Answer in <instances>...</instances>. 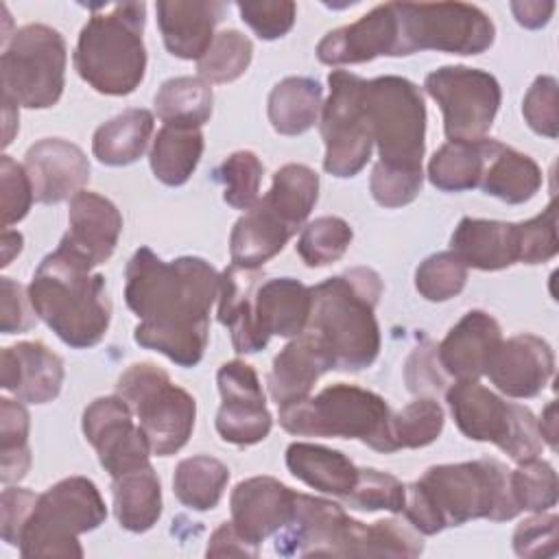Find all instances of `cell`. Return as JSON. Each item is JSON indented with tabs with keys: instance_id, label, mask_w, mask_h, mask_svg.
Here are the masks:
<instances>
[{
	"instance_id": "4",
	"label": "cell",
	"mask_w": 559,
	"mask_h": 559,
	"mask_svg": "<svg viewBox=\"0 0 559 559\" xmlns=\"http://www.w3.org/2000/svg\"><path fill=\"white\" fill-rule=\"evenodd\" d=\"M90 271L83 260L57 247L39 262L26 288L35 314L76 349L100 343L111 319L105 277Z\"/></svg>"
},
{
	"instance_id": "41",
	"label": "cell",
	"mask_w": 559,
	"mask_h": 559,
	"mask_svg": "<svg viewBox=\"0 0 559 559\" xmlns=\"http://www.w3.org/2000/svg\"><path fill=\"white\" fill-rule=\"evenodd\" d=\"M253 57V44L240 31H221L205 55L197 61L199 79L207 83L236 81L249 68Z\"/></svg>"
},
{
	"instance_id": "13",
	"label": "cell",
	"mask_w": 559,
	"mask_h": 559,
	"mask_svg": "<svg viewBox=\"0 0 559 559\" xmlns=\"http://www.w3.org/2000/svg\"><path fill=\"white\" fill-rule=\"evenodd\" d=\"M275 550L284 557H378L373 524L349 518L341 504L297 493L290 522L277 531Z\"/></svg>"
},
{
	"instance_id": "45",
	"label": "cell",
	"mask_w": 559,
	"mask_h": 559,
	"mask_svg": "<svg viewBox=\"0 0 559 559\" xmlns=\"http://www.w3.org/2000/svg\"><path fill=\"white\" fill-rule=\"evenodd\" d=\"M349 509L358 511H391L402 513L406 504V485L393 474L380 469H358L354 489L343 498Z\"/></svg>"
},
{
	"instance_id": "44",
	"label": "cell",
	"mask_w": 559,
	"mask_h": 559,
	"mask_svg": "<svg viewBox=\"0 0 559 559\" xmlns=\"http://www.w3.org/2000/svg\"><path fill=\"white\" fill-rule=\"evenodd\" d=\"M509 483L520 511L542 513L557 504V472L537 456L518 463V467L509 472Z\"/></svg>"
},
{
	"instance_id": "26",
	"label": "cell",
	"mask_w": 559,
	"mask_h": 559,
	"mask_svg": "<svg viewBox=\"0 0 559 559\" xmlns=\"http://www.w3.org/2000/svg\"><path fill=\"white\" fill-rule=\"evenodd\" d=\"M155 11L168 52L199 61L214 41V26L223 20L227 4L214 0H159Z\"/></svg>"
},
{
	"instance_id": "54",
	"label": "cell",
	"mask_w": 559,
	"mask_h": 559,
	"mask_svg": "<svg viewBox=\"0 0 559 559\" xmlns=\"http://www.w3.org/2000/svg\"><path fill=\"white\" fill-rule=\"evenodd\" d=\"M0 295H2V317H0L2 334H15V332L31 330L35 325L37 314L31 304L28 290H24V286L13 282L11 277H2Z\"/></svg>"
},
{
	"instance_id": "30",
	"label": "cell",
	"mask_w": 559,
	"mask_h": 559,
	"mask_svg": "<svg viewBox=\"0 0 559 559\" xmlns=\"http://www.w3.org/2000/svg\"><path fill=\"white\" fill-rule=\"evenodd\" d=\"M312 293L295 277H273L260 282L255 290V325L269 343L271 336H299L310 319Z\"/></svg>"
},
{
	"instance_id": "22",
	"label": "cell",
	"mask_w": 559,
	"mask_h": 559,
	"mask_svg": "<svg viewBox=\"0 0 559 559\" xmlns=\"http://www.w3.org/2000/svg\"><path fill=\"white\" fill-rule=\"evenodd\" d=\"M295 496L297 491L271 476L247 478L231 491V522L245 539L260 546L290 522Z\"/></svg>"
},
{
	"instance_id": "3",
	"label": "cell",
	"mask_w": 559,
	"mask_h": 559,
	"mask_svg": "<svg viewBox=\"0 0 559 559\" xmlns=\"http://www.w3.org/2000/svg\"><path fill=\"white\" fill-rule=\"evenodd\" d=\"M312 308L306 330L319 336L334 369L360 371L380 352V328L373 308L382 295L380 275L356 266L310 288Z\"/></svg>"
},
{
	"instance_id": "49",
	"label": "cell",
	"mask_w": 559,
	"mask_h": 559,
	"mask_svg": "<svg viewBox=\"0 0 559 559\" xmlns=\"http://www.w3.org/2000/svg\"><path fill=\"white\" fill-rule=\"evenodd\" d=\"M424 173L421 170H404L376 164L371 173V194L382 207H402L415 201L421 190Z\"/></svg>"
},
{
	"instance_id": "61",
	"label": "cell",
	"mask_w": 559,
	"mask_h": 559,
	"mask_svg": "<svg viewBox=\"0 0 559 559\" xmlns=\"http://www.w3.org/2000/svg\"><path fill=\"white\" fill-rule=\"evenodd\" d=\"M2 105H4V140H2V144L9 146L11 138H13V129L17 127V105L7 96H2Z\"/></svg>"
},
{
	"instance_id": "10",
	"label": "cell",
	"mask_w": 559,
	"mask_h": 559,
	"mask_svg": "<svg viewBox=\"0 0 559 559\" xmlns=\"http://www.w3.org/2000/svg\"><path fill=\"white\" fill-rule=\"evenodd\" d=\"M445 400L459 430L474 441H489L515 463L542 454L544 441L535 415L513 402H504L478 380H456Z\"/></svg>"
},
{
	"instance_id": "8",
	"label": "cell",
	"mask_w": 559,
	"mask_h": 559,
	"mask_svg": "<svg viewBox=\"0 0 559 559\" xmlns=\"http://www.w3.org/2000/svg\"><path fill=\"white\" fill-rule=\"evenodd\" d=\"M116 395L138 417L153 454L170 456L188 443L194 428L197 402L186 389L173 384L162 367L153 362L131 365L118 378Z\"/></svg>"
},
{
	"instance_id": "48",
	"label": "cell",
	"mask_w": 559,
	"mask_h": 559,
	"mask_svg": "<svg viewBox=\"0 0 559 559\" xmlns=\"http://www.w3.org/2000/svg\"><path fill=\"white\" fill-rule=\"evenodd\" d=\"M520 238V260L524 264L548 262L559 251L557 240V205L550 201L542 214L531 221L518 223Z\"/></svg>"
},
{
	"instance_id": "21",
	"label": "cell",
	"mask_w": 559,
	"mask_h": 559,
	"mask_svg": "<svg viewBox=\"0 0 559 559\" xmlns=\"http://www.w3.org/2000/svg\"><path fill=\"white\" fill-rule=\"evenodd\" d=\"M68 221L70 229L59 242L61 249L92 269L111 258L122 231V216L109 199L81 190L70 199Z\"/></svg>"
},
{
	"instance_id": "28",
	"label": "cell",
	"mask_w": 559,
	"mask_h": 559,
	"mask_svg": "<svg viewBox=\"0 0 559 559\" xmlns=\"http://www.w3.org/2000/svg\"><path fill=\"white\" fill-rule=\"evenodd\" d=\"M262 282L260 269L229 264L218 282V321L229 330L238 354H255L266 347L255 325V290Z\"/></svg>"
},
{
	"instance_id": "15",
	"label": "cell",
	"mask_w": 559,
	"mask_h": 559,
	"mask_svg": "<svg viewBox=\"0 0 559 559\" xmlns=\"http://www.w3.org/2000/svg\"><path fill=\"white\" fill-rule=\"evenodd\" d=\"M424 87L443 111L448 140H480L491 129L502 98L493 74L467 66H443L426 76Z\"/></svg>"
},
{
	"instance_id": "16",
	"label": "cell",
	"mask_w": 559,
	"mask_h": 559,
	"mask_svg": "<svg viewBox=\"0 0 559 559\" xmlns=\"http://www.w3.org/2000/svg\"><path fill=\"white\" fill-rule=\"evenodd\" d=\"M306 218V210L295 199L271 188L236 221L229 236L231 264L260 269L284 249Z\"/></svg>"
},
{
	"instance_id": "55",
	"label": "cell",
	"mask_w": 559,
	"mask_h": 559,
	"mask_svg": "<svg viewBox=\"0 0 559 559\" xmlns=\"http://www.w3.org/2000/svg\"><path fill=\"white\" fill-rule=\"evenodd\" d=\"M37 500V493L20 487H7L0 498V513H2V526L0 535L9 546H17L22 526L33 511V504Z\"/></svg>"
},
{
	"instance_id": "23",
	"label": "cell",
	"mask_w": 559,
	"mask_h": 559,
	"mask_svg": "<svg viewBox=\"0 0 559 559\" xmlns=\"http://www.w3.org/2000/svg\"><path fill=\"white\" fill-rule=\"evenodd\" d=\"M24 168L33 183L35 201L46 205L72 199L90 181V162L85 153L61 138L35 142L26 151Z\"/></svg>"
},
{
	"instance_id": "38",
	"label": "cell",
	"mask_w": 559,
	"mask_h": 559,
	"mask_svg": "<svg viewBox=\"0 0 559 559\" xmlns=\"http://www.w3.org/2000/svg\"><path fill=\"white\" fill-rule=\"evenodd\" d=\"M155 111L164 124L201 129L212 116V87L199 76L168 79L155 94Z\"/></svg>"
},
{
	"instance_id": "5",
	"label": "cell",
	"mask_w": 559,
	"mask_h": 559,
	"mask_svg": "<svg viewBox=\"0 0 559 559\" xmlns=\"http://www.w3.org/2000/svg\"><path fill=\"white\" fill-rule=\"evenodd\" d=\"M144 20V2H118L107 13H94L81 28L74 50L79 76L100 94H131L146 70Z\"/></svg>"
},
{
	"instance_id": "40",
	"label": "cell",
	"mask_w": 559,
	"mask_h": 559,
	"mask_svg": "<svg viewBox=\"0 0 559 559\" xmlns=\"http://www.w3.org/2000/svg\"><path fill=\"white\" fill-rule=\"evenodd\" d=\"M28 413L20 402L0 400V478L4 485L22 480L31 467Z\"/></svg>"
},
{
	"instance_id": "7",
	"label": "cell",
	"mask_w": 559,
	"mask_h": 559,
	"mask_svg": "<svg viewBox=\"0 0 559 559\" xmlns=\"http://www.w3.org/2000/svg\"><path fill=\"white\" fill-rule=\"evenodd\" d=\"M107 518L98 487L85 476H70L37 496L17 548L22 557H83L79 535Z\"/></svg>"
},
{
	"instance_id": "34",
	"label": "cell",
	"mask_w": 559,
	"mask_h": 559,
	"mask_svg": "<svg viewBox=\"0 0 559 559\" xmlns=\"http://www.w3.org/2000/svg\"><path fill=\"white\" fill-rule=\"evenodd\" d=\"M153 135V114L148 109H127L100 124L92 140L94 157L107 166L138 162Z\"/></svg>"
},
{
	"instance_id": "17",
	"label": "cell",
	"mask_w": 559,
	"mask_h": 559,
	"mask_svg": "<svg viewBox=\"0 0 559 559\" xmlns=\"http://www.w3.org/2000/svg\"><path fill=\"white\" fill-rule=\"evenodd\" d=\"M83 435L111 478L151 465V443L133 424V411L118 397H98L83 413Z\"/></svg>"
},
{
	"instance_id": "25",
	"label": "cell",
	"mask_w": 559,
	"mask_h": 559,
	"mask_svg": "<svg viewBox=\"0 0 559 559\" xmlns=\"http://www.w3.org/2000/svg\"><path fill=\"white\" fill-rule=\"evenodd\" d=\"M500 343L498 321L489 312L469 310L437 347V360L456 380H478Z\"/></svg>"
},
{
	"instance_id": "53",
	"label": "cell",
	"mask_w": 559,
	"mask_h": 559,
	"mask_svg": "<svg viewBox=\"0 0 559 559\" xmlns=\"http://www.w3.org/2000/svg\"><path fill=\"white\" fill-rule=\"evenodd\" d=\"M557 515L544 511L524 520L513 533V548L520 557H555L557 555Z\"/></svg>"
},
{
	"instance_id": "59",
	"label": "cell",
	"mask_w": 559,
	"mask_h": 559,
	"mask_svg": "<svg viewBox=\"0 0 559 559\" xmlns=\"http://www.w3.org/2000/svg\"><path fill=\"white\" fill-rule=\"evenodd\" d=\"M537 430L542 435V441H546L552 450H557V402H550L537 421Z\"/></svg>"
},
{
	"instance_id": "37",
	"label": "cell",
	"mask_w": 559,
	"mask_h": 559,
	"mask_svg": "<svg viewBox=\"0 0 559 559\" xmlns=\"http://www.w3.org/2000/svg\"><path fill=\"white\" fill-rule=\"evenodd\" d=\"M203 155V133L197 127L164 124L151 146L153 175L166 186H181Z\"/></svg>"
},
{
	"instance_id": "9",
	"label": "cell",
	"mask_w": 559,
	"mask_h": 559,
	"mask_svg": "<svg viewBox=\"0 0 559 559\" xmlns=\"http://www.w3.org/2000/svg\"><path fill=\"white\" fill-rule=\"evenodd\" d=\"M365 109L378 146V164L421 170L426 105L419 87L402 76L371 79L365 87Z\"/></svg>"
},
{
	"instance_id": "52",
	"label": "cell",
	"mask_w": 559,
	"mask_h": 559,
	"mask_svg": "<svg viewBox=\"0 0 559 559\" xmlns=\"http://www.w3.org/2000/svg\"><path fill=\"white\" fill-rule=\"evenodd\" d=\"M240 20L251 26V31L260 39H277L284 37L293 24L297 7L286 0H269V2H238Z\"/></svg>"
},
{
	"instance_id": "57",
	"label": "cell",
	"mask_w": 559,
	"mask_h": 559,
	"mask_svg": "<svg viewBox=\"0 0 559 559\" xmlns=\"http://www.w3.org/2000/svg\"><path fill=\"white\" fill-rule=\"evenodd\" d=\"M258 548L260 546L251 544L238 533L234 522H223L212 533L205 555L207 557H258Z\"/></svg>"
},
{
	"instance_id": "1",
	"label": "cell",
	"mask_w": 559,
	"mask_h": 559,
	"mask_svg": "<svg viewBox=\"0 0 559 559\" xmlns=\"http://www.w3.org/2000/svg\"><path fill=\"white\" fill-rule=\"evenodd\" d=\"M124 277V301L140 317L135 343L179 367H194L210 341V308L221 282L216 269L192 255L164 262L148 247H140Z\"/></svg>"
},
{
	"instance_id": "27",
	"label": "cell",
	"mask_w": 559,
	"mask_h": 559,
	"mask_svg": "<svg viewBox=\"0 0 559 559\" xmlns=\"http://www.w3.org/2000/svg\"><path fill=\"white\" fill-rule=\"evenodd\" d=\"M334 369V360L317 334L304 330L273 360L269 391L277 408L310 395L314 382Z\"/></svg>"
},
{
	"instance_id": "36",
	"label": "cell",
	"mask_w": 559,
	"mask_h": 559,
	"mask_svg": "<svg viewBox=\"0 0 559 559\" xmlns=\"http://www.w3.org/2000/svg\"><path fill=\"white\" fill-rule=\"evenodd\" d=\"M493 140H450L428 162V179L443 192L478 188Z\"/></svg>"
},
{
	"instance_id": "42",
	"label": "cell",
	"mask_w": 559,
	"mask_h": 559,
	"mask_svg": "<svg viewBox=\"0 0 559 559\" xmlns=\"http://www.w3.org/2000/svg\"><path fill=\"white\" fill-rule=\"evenodd\" d=\"M352 236V227L343 218L321 216L301 229L297 253L308 266H325L343 258Z\"/></svg>"
},
{
	"instance_id": "31",
	"label": "cell",
	"mask_w": 559,
	"mask_h": 559,
	"mask_svg": "<svg viewBox=\"0 0 559 559\" xmlns=\"http://www.w3.org/2000/svg\"><path fill=\"white\" fill-rule=\"evenodd\" d=\"M286 467L312 489L338 498H345L358 480V467L343 452L319 443H290L286 448Z\"/></svg>"
},
{
	"instance_id": "24",
	"label": "cell",
	"mask_w": 559,
	"mask_h": 559,
	"mask_svg": "<svg viewBox=\"0 0 559 559\" xmlns=\"http://www.w3.org/2000/svg\"><path fill=\"white\" fill-rule=\"evenodd\" d=\"M2 389L28 404L55 400L63 384V360L44 343L22 341L2 349Z\"/></svg>"
},
{
	"instance_id": "58",
	"label": "cell",
	"mask_w": 559,
	"mask_h": 559,
	"mask_svg": "<svg viewBox=\"0 0 559 559\" xmlns=\"http://www.w3.org/2000/svg\"><path fill=\"white\" fill-rule=\"evenodd\" d=\"M511 11L515 15V20L526 26V28H539L544 24H548L552 11H555V2H539V0H531V2H511Z\"/></svg>"
},
{
	"instance_id": "56",
	"label": "cell",
	"mask_w": 559,
	"mask_h": 559,
	"mask_svg": "<svg viewBox=\"0 0 559 559\" xmlns=\"http://www.w3.org/2000/svg\"><path fill=\"white\" fill-rule=\"evenodd\" d=\"M432 349H435L432 345L417 347L406 362V380H408V389L413 393H419L426 386H430L432 391H439L443 384L437 369H430L437 360V352H432Z\"/></svg>"
},
{
	"instance_id": "18",
	"label": "cell",
	"mask_w": 559,
	"mask_h": 559,
	"mask_svg": "<svg viewBox=\"0 0 559 559\" xmlns=\"http://www.w3.org/2000/svg\"><path fill=\"white\" fill-rule=\"evenodd\" d=\"M216 380L223 397L216 415L221 439L234 445H253L266 439L273 417L255 369L242 360H229L218 369Z\"/></svg>"
},
{
	"instance_id": "51",
	"label": "cell",
	"mask_w": 559,
	"mask_h": 559,
	"mask_svg": "<svg viewBox=\"0 0 559 559\" xmlns=\"http://www.w3.org/2000/svg\"><path fill=\"white\" fill-rule=\"evenodd\" d=\"M522 114L528 127L546 138H557L559 133V109H557V79L537 76L528 87Z\"/></svg>"
},
{
	"instance_id": "12",
	"label": "cell",
	"mask_w": 559,
	"mask_h": 559,
	"mask_svg": "<svg viewBox=\"0 0 559 559\" xmlns=\"http://www.w3.org/2000/svg\"><path fill=\"white\" fill-rule=\"evenodd\" d=\"M2 96L28 109L52 107L63 92L66 41L46 24H26L13 33L0 59Z\"/></svg>"
},
{
	"instance_id": "35",
	"label": "cell",
	"mask_w": 559,
	"mask_h": 559,
	"mask_svg": "<svg viewBox=\"0 0 559 559\" xmlns=\"http://www.w3.org/2000/svg\"><path fill=\"white\" fill-rule=\"evenodd\" d=\"M323 109V87L308 76H288L269 94V120L282 135L308 131Z\"/></svg>"
},
{
	"instance_id": "32",
	"label": "cell",
	"mask_w": 559,
	"mask_h": 559,
	"mask_svg": "<svg viewBox=\"0 0 559 559\" xmlns=\"http://www.w3.org/2000/svg\"><path fill=\"white\" fill-rule=\"evenodd\" d=\"M542 186L539 166L524 153L504 146L500 142H491L485 170L478 188L485 194H491L504 203L518 205L528 201Z\"/></svg>"
},
{
	"instance_id": "46",
	"label": "cell",
	"mask_w": 559,
	"mask_h": 559,
	"mask_svg": "<svg viewBox=\"0 0 559 559\" xmlns=\"http://www.w3.org/2000/svg\"><path fill=\"white\" fill-rule=\"evenodd\" d=\"M264 166L251 151L231 153L218 168L216 179L223 183V199L236 210H249L258 201Z\"/></svg>"
},
{
	"instance_id": "39",
	"label": "cell",
	"mask_w": 559,
	"mask_h": 559,
	"mask_svg": "<svg viewBox=\"0 0 559 559\" xmlns=\"http://www.w3.org/2000/svg\"><path fill=\"white\" fill-rule=\"evenodd\" d=\"M229 480V469L223 461L199 454L183 459L173 476V489L181 504L194 511L214 509Z\"/></svg>"
},
{
	"instance_id": "29",
	"label": "cell",
	"mask_w": 559,
	"mask_h": 559,
	"mask_svg": "<svg viewBox=\"0 0 559 559\" xmlns=\"http://www.w3.org/2000/svg\"><path fill=\"white\" fill-rule=\"evenodd\" d=\"M450 247L465 266L500 271L520 260L518 225L465 216L459 221Z\"/></svg>"
},
{
	"instance_id": "11",
	"label": "cell",
	"mask_w": 559,
	"mask_h": 559,
	"mask_svg": "<svg viewBox=\"0 0 559 559\" xmlns=\"http://www.w3.org/2000/svg\"><path fill=\"white\" fill-rule=\"evenodd\" d=\"M397 13V57L417 50L480 55L496 37L485 11L465 2H393Z\"/></svg>"
},
{
	"instance_id": "50",
	"label": "cell",
	"mask_w": 559,
	"mask_h": 559,
	"mask_svg": "<svg viewBox=\"0 0 559 559\" xmlns=\"http://www.w3.org/2000/svg\"><path fill=\"white\" fill-rule=\"evenodd\" d=\"M0 188H2V227L9 229L13 223L22 221L35 199L33 183L22 164L9 155L0 157Z\"/></svg>"
},
{
	"instance_id": "20",
	"label": "cell",
	"mask_w": 559,
	"mask_h": 559,
	"mask_svg": "<svg viewBox=\"0 0 559 559\" xmlns=\"http://www.w3.org/2000/svg\"><path fill=\"white\" fill-rule=\"evenodd\" d=\"M555 371L550 345L535 334H518L502 341L491 354L485 376L509 397H535Z\"/></svg>"
},
{
	"instance_id": "43",
	"label": "cell",
	"mask_w": 559,
	"mask_h": 559,
	"mask_svg": "<svg viewBox=\"0 0 559 559\" xmlns=\"http://www.w3.org/2000/svg\"><path fill=\"white\" fill-rule=\"evenodd\" d=\"M443 408L432 397H421L393 413L391 437L395 450L400 448H424L432 443L443 430Z\"/></svg>"
},
{
	"instance_id": "47",
	"label": "cell",
	"mask_w": 559,
	"mask_h": 559,
	"mask_svg": "<svg viewBox=\"0 0 559 559\" xmlns=\"http://www.w3.org/2000/svg\"><path fill=\"white\" fill-rule=\"evenodd\" d=\"M467 282V266L454 251H439L428 255L415 273V286L428 301H445L463 290Z\"/></svg>"
},
{
	"instance_id": "19",
	"label": "cell",
	"mask_w": 559,
	"mask_h": 559,
	"mask_svg": "<svg viewBox=\"0 0 559 559\" xmlns=\"http://www.w3.org/2000/svg\"><path fill=\"white\" fill-rule=\"evenodd\" d=\"M400 28L395 4H378L360 20L330 31L317 46V57L328 66L362 63L376 57H397Z\"/></svg>"
},
{
	"instance_id": "33",
	"label": "cell",
	"mask_w": 559,
	"mask_h": 559,
	"mask_svg": "<svg viewBox=\"0 0 559 559\" xmlns=\"http://www.w3.org/2000/svg\"><path fill=\"white\" fill-rule=\"evenodd\" d=\"M114 513L131 533L148 531L162 515V487L151 465L120 474L111 483Z\"/></svg>"
},
{
	"instance_id": "6",
	"label": "cell",
	"mask_w": 559,
	"mask_h": 559,
	"mask_svg": "<svg viewBox=\"0 0 559 559\" xmlns=\"http://www.w3.org/2000/svg\"><path fill=\"white\" fill-rule=\"evenodd\" d=\"M391 417L393 413L384 397L345 382L280 408V424L290 435L360 439L384 454L395 452Z\"/></svg>"
},
{
	"instance_id": "14",
	"label": "cell",
	"mask_w": 559,
	"mask_h": 559,
	"mask_svg": "<svg viewBox=\"0 0 559 559\" xmlns=\"http://www.w3.org/2000/svg\"><path fill=\"white\" fill-rule=\"evenodd\" d=\"M328 83L330 96L321 109L323 168L334 177H354L369 162L373 146L365 109L367 81L347 70H332Z\"/></svg>"
},
{
	"instance_id": "2",
	"label": "cell",
	"mask_w": 559,
	"mask_h": 559,
	"mask_svg": "<svg viewBox=\"0 0 559 559\" xmlns=\"http://www.w3.org/2000/svg\"><path fill=\"white\" fill-rule=\"evenodd\" d=\"M421 535L441 533L476 518L513 520L520 509L511 493L509 469L496 459L432 465L406 485L404 511Z\"/></svg>"
},
{
	"instance_id": "60",
	"label": "cell",
	"mask_w": 559,
	"mask_h": 559,
	"mask_svg": "<svg viewBox=\"0 0 559 559\" xmlns=\"http://www.w3.org/2000/svg\"><path fill=\"white\" fill-rule=\"evenodd\" d=\"M22 251V234L4 229L2 231V266H7L15 253Z\"/></svg>"
}]
</instances>
